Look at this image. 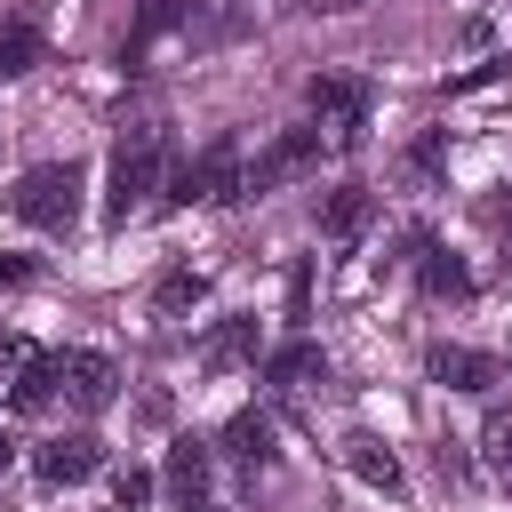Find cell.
<instances>
[{
  "instance_id": "obj_1",
  "label": "cell",
  "mask_w": 512,
  "mask_h": 512,
  "mask_svg": "<svg viewBox=\"0 0 512 512\" xmlns=\"http://www.w3.org/2000/svg\"><path fill=\"white\" fill-rule=\"evenodd\" d=\"M80 168L72 160H40V168H24L16 176V192H8V208H16V224H40V232H64L72 216H80Z\"/></svg>"
},
{
  "instance_id": "obj_2",
  "label": "cell",
  "mask_w": 512,
  "mask_h": 512,
  "mask_svg": "<svg viewBox=\"0 0 512 512\" xmlns=\"http://www.w3.org/2000/svg\"><path fill=\"white\" fill-rule=\"evenodd\" d=\"M160 184V120H128L120 152H112V192H104V216L128 224L144 208V192Z\"/></svg>"
},
{
  "instance_id": "obj_3",
  "label": "cell",
  "mask_w": 512,
  "mask_h": 512,
  "mask_svg": "<svg viewBox=\"0 0 512 512\" xmlns=\"http://www.w3.org/2000/svg\"><path fill=\"white\" fill-rule=\"evenodd\" d=\"M248 192V168H240V136H216L200 160H184L176 176H168V200H208V208H224V200H240Z\"/></svg>"
},
{
  "instance_id": "obj_4",
  "label": "cell",
  "mask_w": 512,
  "mask_h": 512,
  "mask_svg": "<svg viewBox=\"0 0 512 512\" xmlns=\"http://www.w3.org/2000/svg\"><path fill=\"white\" fill-rule=\"evenodd\" d=\"M312 120H320V136L328 144H360V128H368V88L360 80H344V72H320L312 80Z\"/></svg>"
},
{
  "instance_id": "obj_5",
  "label": "cell",
  "mask_w": 512,
  "mask_h": 512,
  "mask_svg": "<svg viewBox=\"0 0 512 512\" xmlns=\"http://www.w3.org/2000/svg\"><path fill=\"white\" fill-rule=\"evenodd\" d=\"M320 128H280L264 152H256V168H248V192H280V184H296V176H312L320 168Z\"/></svg>"
},
{
  "instance_id": "obj_6",
  "label": "cell",
  "mask_w": 512,
  "mask_h": 512,
  "mask_svg": "<svg viewBox=\"0 0 512 512\" xmlns=\"http://www.w3.org/2000/svg\"><path fill=\"white\" fill-rule=\"evenodd\" d=\"M56 392H64V408L104 416V408L120 400V368H112L104 352H56Z\"/></svg>"
},
{
  "instance_id": "obj_7",
  "label": "cell",
  "mask_w": 512,
  "mask_h": 512,
  "mask_svg": "<svg viewBox=\"0 0 512 512\" xmlns=\"http://www.w3.org/2000/svg\"><path fill=\"white\" fill-rule=\"evenodd\" d=\"M32 464H40L48 488H80L88 472H104V440H96V432H64V440H48Z\"/></svg>"
},
{
  "instance_id": "obj_8",
  "label": "cell",
  "mask_w": 512,
  "mask_h": 512,
  "mask_svg": "<svg viewBox=\"0 0 512 512\" xmlns=\"http://www.w3.org/2000/svg\"><path fill=\"white\" fill-rule=\"evenodd\" d=\"M256 344H264V336H256V312H232V320H216V336L200 344V368H208V376L248 368V360H256Z\"/></svg>"
},
{
  "instance_id": "obj_9",
  "label": "cell",
  "mask_w": 512,
  "mask_h": 512,
  "mask_svg": "<svg viewBox=\"0 0 512 512\" xmlns=\"http://www.w3.org/2000/svg\"><path fill=\"white\" fill-rule=\"evenodd\" d=\"M504 368L488 360V352H472V344H432V384H448V392H488Z\"/></svg>"
},
{
  "instance_id": "obj_10",
  "label": "cell",
  "mask_w": 512,
  "mask_h": 512,
  "mask_svg": "<svg viewBox=\"0 0 512 512\" xmlns=\"http://www.w3.org/2000/svg\"><path fill=\"white\" fill-rule=\"evenodd\" d=\"M344 464H352V480H368V488L400 496V456H392L376 432H344Z\"/></svg>"
},
{
  "instance_id": "obj_11",
  "label": "cell",
  "mask_w": 512,
  "mask_h": 512,
  "mask_svg": "<svg viewBox=\"0 0 512 512\" xmlns=\"http://www.w3.org/2000/svg\"><path fill=\"white\" fill-rule=\"evenodd\" d=\"M368 216H376V192H368V184H336L328 208H320V232H328V240H360Z\"/></svg>"
},
{
  "instance_id": "obj_12",
  "label": "cell",
  "mask_w": 512,
  "mask_h": 512,
  "mask_svg": "<svg viewBox=\"0 0 512 512\" xmlns=\"http://www.w3.org/2000/svg\"><path fill=\"white\" fill-rule=\"evenodd\" d=\"M264 376H272L280 392H312V384H328V360H320V344H280V352L264 360Z\"/></svg>"
},
{
  "instance_id": "obj_13",
  "label": "cell",
  "mask_w": 512,
  "mask_h": 512,
  "mask_svg": "<svg viewBox=\"0 0 512 512\" xmlns=\"http://www.w3.org/2000/svg\"><path fill=\"white\" fill-rule=\"evenodd\" d=\"M224 448H232L240 464L264 472V464H272V416H264V408H240V416L224 424Z\"/></svg>"
},
{
  "instance_id": "obj_14",
  "label": "cell",
  "mask_w": 512,
  "mask_h": 512,
  "mask_svg": "<svg viewBox=\"0 0 512 512\" xmlns=\"http://www.w3.org/2000/svg\"><path fill=\"white\" fill-rule=\"evenodd\" d=\"M40 64V16H8L0 24V80H24Z\"/></svg>"
},
{
  "instance_id": "obj_15",
  "label": "cell",
  "mask_w": 512,
  "mask_h": 512,
  "mask_svg": "<svg viewBox=\"0 0 512 512\" xmlns=\"http://www.w3.org/2000/svg\"><path fill=\"white\" fill-rule=\"evenodd\" d=\"M208 464H216V456H208L200 440H176V448H168V488H176L184 504H200V496H208Z\"/></svg>"
},
{
  "instance_id": "obj_16",
  "label": "cell",
  "mask_w": 512,
  "mask_h": 512,
  "mask_svg": "<svg viewBox=\"0 0 512 512\" xmlns=\"http://www.w3.org/2000/svg\"><path fill=\"white\" fill-rule=\"evenodd\" d=\"M416 256H424V288L432 296H472V272L448 256V248H432V240H416Z\"/></svg>"
},
{
  "instance_id": "obj_17",
  "label": "cell",
  "mask_w": 512,
  "mask_h": 512,
  "mask_svg": "<svg viewBox=\"0 0 512 512\" xmlns=\"http://www.w3.org/2000/svg\"><path fill=\"white\" fill-rule=\"evenodd\" d=\"M8 400H16L24 416H40V408L56 400V352H40V360H32V368H24L16 384H8Z\"/></svg>"
},
{
  "instance_id": "obj_18",
  "label": "cell",
  "mask_w": 512,
  "mask_h": 512,
  "mask_svg": "<svg viewBox=\"0 0 512 512\" xmlns=\"http://www.w3.org/2000/svg\"><path fill=\"white\" fill-rule=\"evenodd\" d=\"M184 16H192V0H144V8H136V40H128V56H144V48H152L160 32H176Z\"/></svg>"
},
{
  "instance_id": "obj_19",
  "label": "cell",
  "mask_w": 512,
  "mask_h": 512,
  "mask_svg": "<svg viewBox=\"0 0 512 512\" xmlns=\"http://www.w3.org/2000/svg\"><path fill=\"white\" fill-rule=\"evenodd\" d=\"M480 456H488V472L512 488V408H488V424H480Z\"/></svg>"
},
{
  "instance_id": "obj_20",
  "label": "cell",
  "mask_w": 512,
  "mask_h": 512,
  "mask_svg": "<svg viewBox=\"0 0 512 512\" xmlns=\"http://www.w3.org/2000/svg\"><path fill=\"white\" fill-rule=\"evenodd\" d=\"M200 288H208L200 272H168V280H160V296H152V304H160V320H176V312H192V304H200Z\"/></svg>"
},
{
  "instance_id": "obj_21",
  "label": "cell",
  "mask_w": 512,
  "mask_h": 512,
  "mask_svg": "<svg viewBox=\"0 0 512 512\" xmlns=\"http://www.w3.org/2000/svg\"><path fill=\"white\" fill-rule=\"evenodd\" d=\"M32 360H40V344H32V336H16V328H8V336H0V384H16V376H24V368H32Z\"/></svg>"
},
{
  "instance_id": "obj_22",
  "label": "cell",
  "mask_w": 512,
  "mask_h": 512,
  "mask_svg": "<svg viewBox=\"0 0 512 512\" xmlns=\"http://www.w3.org/2000/svg\"><path fill=\"white\" fill-rule=\"evenodd\" d=\"M144 496H152V472H136V464H128V472H112V504H120V512H136Z\"/></svg>"
},
{
  "instance_id": "obj_23",
  "label": "cell",
  "mask_w": 512,
  "mask_h": 512,
  "mask_svg": "<svg viewBox=\"0 0 512 512\" xmlns=\"http://www.w3.org/2000/svg\"><path fill=\"white\" fill-rule=\"evenodd\" d=\"M312 16H352V8H368V0H304Z\"/></svg>"
},
{
  "instance_id": "obj_24",
  "label": "cell",
  "mask_w": 512,
  "mask_h": 512,
  "mask_svg": "<svg viewBox=\"0 0 512 512\" xmlns=\"http://www.w3.org/2000/svg\"><path fill=\"white\" fill-rule=\"evenodd\" d=\"M0 280H32V256H0Z\"/></svg>"
},
{
  "instance_id": "obj_25",
  "label": "cell",
  "mask_w": 512,
  "mask_h": 512,
  "mask_svg": "<svg viewBox=\"0 0 512 512\" xmlns=\"http://www.w3.org/2000/svg\"><path fill=\"white\" fill-rule=\"evenodd\" d=\"M8 464H16V440H0V472H8Z\"/></svg>"
},
{
  "instance_id": "obj_26",
  "label": "cell",
  "mask_w": 512,
  "mask_h": 512,
  "mask_svg": "<svg viewBox=\"0 0 512 512\" xmlns=\"http://www.w3.org/2000/svg\"><path fill=\"white\" fill-rule=\"evenodd\" d=\"M184 512H224V504H208V496H200V504H184Z\"/></svg>"
},
{
  "instance_id": "obj_27",
  "label": "cell",
  "mask_w": 512,
  "mask_h": 512,
  "mask_svg": "<svg viewBox=\"0 0 512 512\" xmlns=\"http://www.w3.org/2000/svg\"><path fill=\"white\" fill-rule=\"evenodd\" d=\"M504 272H512V248H504Z\"/></svg>"
}]
</instances>
